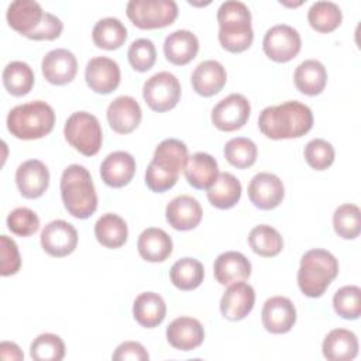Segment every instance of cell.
Segmentation results:
<instances>
[{"label":"cell","mask_w":361,"mask_h":361,"mask_svg":"<svg viewBox=\"0 0 361 361\" xmlns=\"http://www.w3.org/2000/svg\"><path fill=\"white\" fill-rule=\"evenodd\" d=\"M258 127L271 140L299 138L313 127L312 110L296 100L265 107L258 117Z\"/></svg>","instance_id":"obj_1"},{"label":"cell","mask_w":361,"mask_h":361,"mask_svg":"<svg viewBox=\"0 0 361 361\" xmlns=\"http://www.w3.org/2000/svg\"><path fill=\"white\" fill-rule=\"evenodd\" d=\"M188 158V147L180 140L168 138L159 142L145 171L147 186L157 193L173 188Z\"/></svg>","instance_id":"obj_2"},{"label":"cell","mask_w":361,"mask_h":361,"mask_svg":"<svg viewBox=\"0 0 361 361\" xmlns=\"http://www.w3.org/2000/svg\"><path fill=\"white\" fill-rule=\"evenodd\" d=\"M61 196L65 209L76 219H87L97 209V195L89 171L79 164L65 168L61 176Z\"/></svg>","instance_id":"obj_3"},{"label":"cell","mask_w":361,"mask_h":361,"mask_svg":"<svg viewBox=\"0 0 361 361\" xmlns=\"http://www.w3.org/2000/svg\"><path fill=\"white\" fill-rule=\"evenodd\" d=\"M219 41L228 52H243L252 44L254 31L251 27L250 8L238 0L221 3L217 10Z\"/></svg>","instance_id":"obj_4"},{"label":"cell","mask_w":361,"mask_h":361,"mask_svg":"<svg viewBox=\"0 0 361 361\" xmlns=\"http://www.w3.org/2000/svg\"><path fill=\"white\" fill-rule=\"evenodd\" d=\"M338 274L336 257L322 248H313L303 254L298 271V285L307 298H320Z\"/></svg>","instance_id":"obj_5"},{"label":"cell","mask_w":361,"mask_h":361,"mask_svg":"<svg viewBox=\"0 0 361 361\" xmlns=\"http://www.w3.org/2000/svg\"><path fill=\"white\" fill-rule=\"evenodd\" d=\"M54 124L55 111L42 100L18 104L13 107L7 116L8 131L20 140L42 138L52 131Z\"/></svg>","instance_id":"obj_6"},{"label":"cell","mask_w":361,"mask_h":361,"mask_svg":"<svg viewBox=\"0 0 361 361\" xmlns=\"http://www.w3.org/2000/svg\"><path fill=\"white\" fill-rule=\"evenodd\" d=\"M66 141L80 154L93 157L100 151L103 130L96 116L87 111L72 113L63 127Z\"/></svg>","instance_id":"obj_7"},{"label":"cell","mask_w":361,"mask_h":361,"mask_svg":"<svg viewBox=\"0 0 361 361\" xmlns=\"http://www.w3.org/2000/svg\"><path fill=\"white\" fill-rule=\"evenodd\" d=\"M127 17L141 30H155L171 25L178 17V4L173 0H130Z\"/></svg>","instance_id":"obj_8"},{"label":"cell","mask_w":361,"mask_h":361,"mask_svg":"<svg viewBox=\"0 0 361 361\" xmlns=\"http://www.w3.org/2000/svg\"><path fill=\"white\" fill-rule=\"evenodd\" d=\"M142 97L151 110L158 113L168 111L180 99V83L173 73L158 72L144 83Z\"/></svg>","instance_id":"obj_9"},{"label":"cell","mask_w":361,"mask_h":361,"mask_svg":"<svg viewBox=\"0 0 361 361\" xmlns=\"http://www.w3.org/2000/svg\"><path fill=\"white\" fill-rule=\"evenodd\" d=\"M302 47V39L299 32L288 25L278 24L271 27L262 41V48L265 55L275 62H288L293 59Z\"/></svg>","instance_id":"obj_10"},{"label":"cell","mask_w":361,"mask_h":361,"mask_svg":"<svg viewBox=\"0 0 361 361\" xmlns=\"http://www.w3.org/2000/svg\"><path fill=\"white\" fill-rule=\"evenodd\" d=\"M251 106L245 96L231 93L221 99L212 110V123L221 131H235L250 118Z\"/></svg>","instance_id":"obj_11"},{"label":"cell","mask_w":361,"mask_h":361,"mask_svg":"<svg viewBox=\"0 0 361 361\" xmlns=\"http://www.w3.org/2000/svg\"><path fill=\"white\" fill-rule=\"evenodd\" d=\"M78 244L76 228L65 220H54L41 231V245L52 257H66L75 251Z\"/></svg>","instance_id":"obj_12"},{"label":"cell","mask_w":361,"mask_h":361,"mask_svg":"<svg viewBox=\"0 0 361 361\" xmlns=\"http://www.w3.org/2000/svg\"><path fill=\"white\" fill-rule=\"evenodd\" d=\"M85 79L94 93L109 94L120 85V68L116 61L107 56H96L87 62Z\"/></svg>","instance_id":"obj_13"},{"label":"cell","mask_w":361,"mask_h":361,"mask_svg":"<svg viewBox=\"0 0 361 361\" xmlns=\"http://www.w3.org/2000/svg\"><path fill=\"white\" fill-rule=\"evenodd\" d=\"M285 195L282 180L269 172H259L252 176L248 185L251 203L261 210H271L279 206Z\"/></svg>","instance_id":"obj_14"},{"label":"cell","mask_w":361,"mask_h":361,"mask_svg":"<svg viewBox=\"0 0 361 361\" xmlns=\"http://www.w3.org/2000/svg\"><path fill=\"white\" fill-rule=\"evenodd\" d=\"M254 288L244 281H237L230 283V286L223 293L220 300V312L226 319L237 322L248 316L254 307Z\"/></svg>","instance_id":"obj_15"},{"label":"cell","mask_w":361,"mask_h":361,"mask_svg":"<svg viewBox=\"0 0 361 361\" xmlns=\"http://www.w3.org/2000/svg\"><path fill=\"white\" fill-rule=\"evenodd\" d=\"M261 320L267 331L272 334L288 333L296 322V309L289 298H269L262 307Z\"/></svg>","instance_id":"obj_16"},{"label":"cell","mask_w":361,"mask_h":361,"mask_svg":"<svg viewBox=\"0 0 361 361\" xmlns=\"http://www.w3.org/2000/svg\"><path fill=\"white\" fill-rule=\"evenodd\" d=\"M44 78L56 86L66 85L72 82L78 72V61L76 56L65 49L56 48L45 54L41 63Z\"/></svg>","instance_id":"obj_17"},{"label":"cell","mask_w":361,"mask_h":361,"mask_svg":"<svg viewBox=\"0 0 361 361\" xmlns=\"http://www.w3.org/2000/svg\"><path fill=\"white\" fill-rule=\"evenodd\" d=\"M16 183L24 197L37 199L48 189L49 171L44 162L38 159H28L17 168Z\"/></svg>","instance_id":"obj_18"},{"label":"cell","mask_w":361,"mask_h":361,"mask_svg":"<svg viewBox=\"0 0 361 361\" xmlns=\"http://www.w3.org/2000/svg\"><path fill=\"white\" fill-rule=\"evenodd\" d=\"M166 221L169 226L179 231H188L199 226L202 221L203 210L200 203L189 196V195H180L173 197L165 209Z\"/></svg>","instance_id":"obj_19"},{"label":"cell","mask_w":361,"mask_h":361,"mask_svg":"<svg viewBox=\"0 0 361 361\" xmlns=\"http://www.w3.org/2000/svg\"><path fill=\"white\" fill-rule=\"evenodd\" d=\"M166 340L176 350L190 351L203 343L204 330L197 319L180 316L166 327Z\"/></svg>","instance_id":"obj_20"},{"label":"cell","mask_w":361,"mask_h":361,"mask_svg":"<svg viewBox=\"0 0 361 361\" xmlns=\"http://www.w3.org/2000/svg\"><path fill=\"white\" fill-rule=\"evenodd\" d=\"M106 116L110 127L116 133L128 134L138 127L142 111L134 97L118 96L109 104Z\"/></svg>","instance_id":"obj_21"},{"label":"cell","mask_w":361,"mask_h":361,"mask_svg":"<svg viewBox=\"0 0 361 361\" xmlns=\"http://www.w3.org/2000/svg\"><path fill=\"white\" fill-rule=\"evenodd\" d=\"M44 14L45 11L35 0H16L10 3L6 17L14 31L28 38L42 23Z\"/></svg>","instance_id":"obj_22"},{"label":"cell","mask_w":361,"mask_h":361,"mask_svg":"<svg viewBox=\"0 0 361 361\" xmlns=\"http://www.w3.org/2000/svg\"><path fill=\"white\" fill-rule=\"evenodd\" d=\"M135 173V159L126 151L109 154L100 166L102 180L110 188H123Z\"/></svg>","instance_id":"obj_23"},{"label":"cell","mask_w":361,"mask_h":361,"mask_svg":"<svg viewBox=\"0 0 361 361\" xmlns=\"http://www.w3.org/2000/svg\"><path fill=\"white\" fill-rule=\"evenodd\" d=\"M190 80L192 87L197 94L203 97H210L224 87L227 82V73L220 62L214 59H207L200 62L195 68Z\"/></svg>","instance_id":"obj_24"},{"label":"cell","mask_w":361,"mask_h":361,"mask_svg":"<svg viewBox=\"0 0 361 361\" xmlns=\"http://www.w3.org/2000/svg\"><path fill=\"white\" fill-rule=\"evenodd\" d=\"M213 272L220 285H230L251 275V262L238 251H226L214 259Z\"/></svg>","instance_id":"obj_25"},{"label":"cell","mask_w":361,"mask_h":361,"mask_svg":"<svg viewBox=\"0 0 361 361\" xmlns=\"http://www.w3.org/2000/svg\"><path fill=\"white\" fill-rule=\"evenodd\" d=\"M183 172L190 186L195 189L207 190L219 175V165L212 155L206 152H195L188 158Z\"/></svg>","instance_id":"obj_26"},{"label":"cell","mask_w":361,"mask_h":361,"mask_svg":"<svg viewBox=\"0 0 361 361\" xmlns=\"http://www.w3.org/2000/svg\"><path fill=\"white\" fill-rule=\"evenodd\" d=\"M199 51V39L189 30H176L171 32L164 42L165 58L173 65L189 63Z\"/></svg>","instance_id":"obj_27"},{"label":"cell","mask_w":361,"mask_h":361,"mask_svg":"<svg viewBox=\"0 0 361 361\" xmlns=\"http://www.w3.org/2000/svg\"><path fill=\"white\" fill-rule=\"evenodd\" d=\"M137 248L142 259L148 262H162L172 254V238L166 231L157 227L145 228L137 241Z\"/></svg>","instance_id":"obj_28"},{"label":"cell","mask_w":361,"mask_h":361,"mask_svg":"<svg viewBox=\"0 0 361 361\" xmlns=\"http://www.w3.org/2000/svg\"><path fill=\"white\" fill-rule=\"evenodd\" d=\"M322 350L330 361H351L358 354V340L347 329H334L324 337Z\"/></svg>","instance_id":"obj_29"},{"label":"cell","mask_w":361,"mask_h":361,"mask_svg":"<svg viewBox=\"0 0 361 361\" xmlns=\"http://www.w3.org/2000/svg\"><path fill=\"white\" fill-rule=\"evenodd\" d=\"M166 314V305L161 295L155 292L140 293L133 305V316L135 322L147 329L159 326Z\"/></svg>","instance_id":"obj_30"},{"label":"cell","mask_w":361,"mask_h":361,"mask_svg":"<svg viewBox=\"0 0 361 361\" xmlns=\"http://www.w3.org/2000/svg\"><path fill=\"white\" fill-rule=\"evenodd\" d=\"M293 80L299 92L307 96H316L326 87L327 72L322 62L316 59H306L298 65Z\"/></svg>","instance_id":"obj_31"},{"label":"cell","mask_w":361,"mask_h":361,"mask_svg":"<svg viewBox=\"0 0 361 361\" xmlns=\"http://www.w3.org/2000/svg\"><path fill=\"white\" fill-rule=\"evenodd\" d=\"M241 197V183L230 172H220L214 183L207 189L209 202L221 210L231 209Z\"/></svg>","instance_id":"obj_32"},{"label":"cell","mask_w":361,"mask_h":361,"mask_svg":"<svg viewBox=\"0 0 361 361\" xmlns=\"http://www.w3.org/2000/svg\"><path fill=\"white\" fill-rule=\"evenodd\" d=\"M96 240L106 248H120L128 237L126 221L114 213H106L94 224Z\"/></svg>","instance_id":"obj_33"},{"label":"cell","mask_w":361,"mask_h":361,"mask_svg":"<svg viewBox=\"0 0 361 361\" xmlns=\"http://www.w3.org/2000/svg\"><path fill=\"white\" fill-rule=\"evenodd\" d=\"M92 38L96 47L113 51L126 42L127 28L118 18L106 17L94 24Z\"/></svg>","instance_id":"obj_34"},{"label":"cell","mask_w":361,"mask_h":361,"mask_svg":"<svg viewBox=\"0 0 361 361\" xmlns=\"http://www.w3.org/2000/svg\"><path fill=\"white\" fill-rule=\"evenodd\" d=\"M171 282L180 290L196 289L204 278V269L200 261L185 257L178 259L169 271Z\"/></svg>","instance_id":"obj_35"},{"label":"cell","mask_w":361,"mask_h":361,"mask_svg":"<svg viewBox=\"0 0 361 361\" xmlns=\"http://www.w3.org/2000/svg\"><path fill=\"white\" fill-rule=\"evenodd\" d=\"M32 68L23 61H13L3 71V85L13 96H24L34 86Z\"/></svg>","instance_id":"obj_36"},{"label":"cell","mask_w":361,"mask_h":361,"mask_svg":"<svg viewBox=\"0 0 361 361\" xmlns=\"http://www.w3.org/2000/svg\"><path fill=\"white\" fill-rule=\"evenodd\" d=\"M251 250L261 257H275L283 248V240L279 231L271 226H255L248 234Z\"/></svg>","instance_id":"obj_37"},{"label":"cell","mask_w":361,"mask_h":361,"mask_svg":"<svg viewBox=\"0 0 361 361\" xmlns=\"http://www.w3.org/2000/svg\"><path fill=\"white\" fill-rule=\"evenodd\" d=\"M343 20L340 7L333 1H316L307 11V21L319 32L334 31Z\"/></svg>","instance_id":"obj_38"},{"label":"cell","mask_w":361,"mask_h":361,"mask_svg":"<svg viewBox=\"0 0 361 361\" xmlns=\"http://www.w3.org/2000/svg\"><path fill=\"white\" fill-rule=\"evenodd\" d=\"M334 231L344 240H354L361 231V212L357 204L344 203L334 210Z\"/></svg>","instance_id":"obj_39"},{"label":"cell","mask_w":361,"mask_h":361,"mask_svg":"<svg viewBox=\"0 0 361 361\" xmlns=\"http://www.w3.org/2000/svg\"><path fill=\"white\" fill-rule=\"evenodd\" d=\"M257 154L258 149L255 142L245 137L231 138L224 145V158L228 164L240 169L254 165V162L257 161Z\"/></svg>","instance_id":"obj_40"},{"label":"cell","mask_w":361,"mask_h":361,"mask_svg":"<svg viewBox=\"0 0 361 361\" xmlns=\"http://www.w3.org/2000/svg\"><path fill=\"white\" fill-rule=\"evenodd\" d=\"M30 355L35 361H61L65 357V344L59 336L44 333L31 343Z\"/></svg>","instance_id":"obj_41"},{"label":"cell","mask_w":361,"mask_h":361,"mask_svg":"<svg viewBox=\"0 0 361 361\" xmlns=\"http://www.w3.org/2000/svg\"><path fill=\"white\" fill-rule=\"evenodd\" d=\"M333 306L343 319H358L361 314V289L355 285L340 288L333 296Z\"/></svg>","instance_id":"obj_42"},{"label":"cell","mask_w":361,"mask_h":361,"mask_svg":"<svg viewBox=\"0 0 361 361\" xmlns=\"http://www.w3.org/2000/svg\"><path fill=\"white\" fill-rule=\"evenodd\" d=\"M127 56L134 71L145 72L151 69L155 63V59H157L155 45L148 38H138L131 42Z\"/></svg>","instance_id":"obj_43"},{"label":"cell","mask_w":361,"mask_h":361,"mask_svg":"<svg viewBox=\"0 0 361 361\" xmlns=\"http://www.w3.org/2000/svg\"><path fill=\"white\" fill-rule=\"evenodd\" d=\"M303 154L309 166L316 171H324L334 162V148L329 141L323 138H314L309 141Z\"/></svg>","instance_id":"obj_44"},{"label":"cell","mask_w":361,"mask_h":361,"mask_svg":"<svg viewBox=\"0 0 361 361\" xmlns=\"http://www.w3.org/2000/svg\"><path fill=\"white\" fill-rule=\"evenodd\" d=\"M8 230L20 237H30L39 228V217L28 207H17L7 216Z\"/></svg>","instance_id":"obj_45"},{"label":"cell","mask_w":361,"mask_h":361,"mask_svg":"<svg viewBox=\"0 0 361 361\" xmlns=\"http://www.w3.org/2000/svg\"><path fill=\"white\" fill-rule=\"evenodd\" d=\"M0 274L3 276H10L18 272L21 267V258L17 248V244L13 238L7 235L0 237Z\"/></svg>","instance_id":"obj_46"},{"label":"cell","mask_w":361,"mask_h":361,"mask_svg":"<svg viewBox=\"0 0 361 361\" xmlns=\"http://www.w3.org/2000/svg\"><path fill=\"white\" fill-rule=\"evenodd\" d=\"M62 28H63L62 21L56 16L45 11L42 23L39 24V27L28 38L30 39H35V41H39V39H55V38H58L61 35Z\"/></svg>","instance_id":"obj_47"},{"label":"cell","mask_w":361,"mask_h":361,"mask_svg":"<svg viewBox=\"0 0 361 361\" xmlns=\"http://www.w3.org/2000/svg\"><path fill=\"white\" fill-rule=\"evenodd\" d=\"M111 358L114 361H126V360L145 361L149 358V355L142 344L137 341H124L116 348Z\"/></svg>","instance_id":"obj_48"},{"label":"cell","mask_w":361,"mask_h":361,"mask_svg":"<svg viewBox=\"0 0 361 361\" xmlns=\"http://www.w3.org/2000/svg\"><path fill=\"white\" fill-rule=\"evenodd\" d=\"M0 357L3 360H23L24 354L21 353L20 347L16 343L3 341L0 344Z\"/></svg>","instance_id":"obj_49"}]
</instances>
